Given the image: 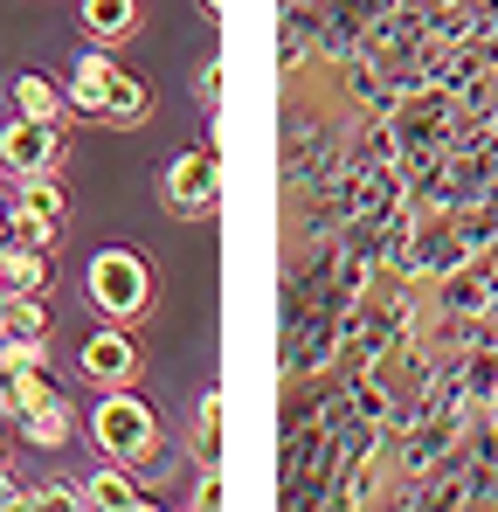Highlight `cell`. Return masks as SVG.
I'll use <instances>...</instances> for the list:
<instances>
[{"instance_id":"1","label":"cell","mask_w":498,"mask_h":512,"mask_svg":"<svg viewBox=\"0 0 498 512\" xmlns=\"http://www.w3.org/2000/svg\"><path fill=\"white\" fill-rule=\"evenodd\" d=\"M90 443H97V457L139 471V464H153V450H160V416H153L132 388H104L97 409H90Z\"/></svg>"},{"instance_id":"2","label":"cell","mask_w":498,"mask_h":512,"mask_svg":"<svg viewBox=\"0 0 498 512\" xmlns=\"http://www.w3.org/2000/svg\"><path fill=\"white\" fill-rule=\"evenodd\" d=\"M83 291H90V305H97L104 319L132 326V319L153 305V270H146V263H139L132 250H97V256H90V277H83Z\"/></svg>"},{"instance_id":"3","label":"cell","mask_w":498,"mask_h":512,"mask_svg":"<svg viewBox=\"0 0 498 512\" xmlns=\"http://www.w3.org/2000/svg\"><path fill=\"white\" fill-rule=\"evenodd\" d=\"M63 160H70L63 125H42V118H14V125H0V173L35 180V173H63Z\"/></svg>"},{"instance_id":"4","label":"cell","mask_w":498,"mask_h":512,"mask_svg":"<svg viewBox=\"0 0 498 512\" xmlns=\"http://www.w3.org/2000/svg\"><path fill=\"white\" fill-rule=\"evenodd\" d=\"M77 367H83V381H97V388H132V381H139V340L111 319V326H97V333L83 340Z\"/></svg>"},{"instance_id":"5","label":"cell","mask_w":498,"mask_h":512,"mask_svg":"<svg viewBox=\"0 0 498 512\" xmlns=\"http://www.w3.org/2000/svg\"><path fill=\"white\" fill-rule=\"evenodd\" d=\"M215 194H222V160L201 146V153H180L166 167V201L180 215H215Z\"/></svg>"},{"instance_id":"6","label":"cell","mask_w":498,"mask_h":512,"mask_svg":"<svg viewBox=\"0 0 498 512\" xmlns=\"http://www.w3.org/2000/svg\"><path fill=\"white\" fill-rule=\"evenodd\" d=\"M83 506H90V512H146V506H153V492L132 478V464H111V457H104V464L83 478Z\"/></svg>"},{"instance_id":"7","label":"cell","mask_w":498,"mask_h":512,"mask_svg":"<svg viewBox=\"0 0 498 512\" xmlns=\"http://www.w3.org/2000/svg\"><path fill=\"white\" fill-rule=\"evenodd\" d=\"M49 284H56L49 250H21V243L0 250V291H7V298H49Z\"/></svg>"},{"instance_id":"8","label":"cell","mask_w":498,"mask_h":512,"mask_svg":"<svg viewBox=\"0 0 498 512\" xmlns=\"http://www.w3.org/2000/svg\"><path fill=\"white\" fill-rule=\"evenodd\" d=\"M111 77H118V63H111L104 49H83L77 70H70V111L97 118V111H104V90H111Z\"/></svg>"},{"instance_id":"9","label":"cell","mask_w":498,"mask_h":512,"mask_svg":"<svg viewBox=\"0 0 498 512\" xmlns=\"http://www.w3.org/2000/svg\"><path fill=\"white\" fill-rule=\"evenodd\" d=\"M7 104H14V118H42V125H63V111H70V97L49 84V77H35V70H21L7 84Z\"/></svg>"},{"instance_id":"10","label":"cell","mask_w":498,"mask_h":512,"mask_svg":"<svg viewBox=\"0 0 498 512\" xmlns=\"http://www.w3.org/2000/svg\"><path fill=\"white\" fill-rule=\"evenodd\" d=\"M14 215H35V222H70V194H63V180L56 173H35V180H21V194H14Z\"/></svg>"},{"instance_id":"11","label":"cell","mask_w":498,"mask_h":512,"mask_svg":"<svg viewBox=\"0 0 498 512\" xmlns=\"http://www.w3.org/2000/svg\"><path fill=\"white\" fill-rule=\"evenodd\" d=\"M97 118H104V125H146V118H153V97H146L139 77H125V70H118L111 90H104V111H97Z\"/></svg>"},{"instance_id":"12","label":"cell","mask_w":498,"mask_h":512,"mask_svg":"<svg viewBox=\"0 0 498 512\" xmlns=\"http://www.w3.org/2000/svg\"><path fill=\"white\" fill-rule=\"evenodd\" d=\"M83 28L90 42H125L139 28V0H83Z\"/></svg>"},{"instance_id":"13","label":"cell","mask_w":498,"mask_h":512,"mask_svg":"<svg viewBox=\"0 0 498 512\" xmlns=\"http://www.w3.org/2000/svg\"><path fill=\"white\" fill-rule=\"evenodd\" d=\"M21 429H28V443H35V450H63V443H70V429H77V416H70V402L56 395V402H42L35 416H21Z\"/></svg>"},{"instance_id":"14","label":"cell","mask_w":498,"mask_h":512,"mask_svg":"<svg viewBox=\"0 0 498 512\" xmlns=\"http://www.w3.org/2000/svg\"><path fill=\"white\" fill-rule=\"evenodd\" d=\"M194 464L201 471L222 464V395H201V409H194Z\"/></svg>"},{"instance_id":"15","label":"cell","mask_w":498,"mask_h":512,"mask_svg":"<svg viewBox=\"0 0 498 512\" xmlns=\"http://www.w3.org/2000/svg\"><path fill=\"white\" fill-rule=\"evenodd\" d=\"M0 333H14V340H49V312H42V298H7Z\"/></svg>"},{"instance_id":"16","label":"cell","mask_w":498,"mask_h":512,"mask_svg":"<svg viewBox=\"0 0 498 512\" xmlns=\"http://www.w3.org/2000/svg\"><path fill=\"white\" fill-rule=\"evenodd\" d=\"M21 506L28 512H70V506H83V485H70V478H42V485L21 492Z\"/></svg>"},{"instance_id":"17","label":"cell","mask_w":498,"mask_h":512,"mask_svg":"<svg viewBox=\"0 0 498 512\" xmlns=\"http://www.w3.org/2000/svg\"><path fill=\"white\" fill-rule=\"evenodd\" d=\"M28 367H49V340H14V333H0V374H28Z\"/></svg>"},{"instance_id":"18","label":"cell","mask_w":498,"mask_h":512,"mask_svg":"<svg viewBox=\"0 0 498 512\" xmlns=\"http://www.w3.org/2000/svg\"><path fill=\"white\" fill-rule=\"evenodd\" d=\"M194 97H201V111L215 118V104H222V63H215V56L201 63V77H194Z\"/></svg>"},{"instance_id":"19","label":"cell","mask_w":498,"mask_h":512,"mask_svg":"<svg viewBox=\"0 0 498 512\" xmlns=\"http://www.w3.org/2000/svg\"><path fill=\"white\" fill-rule=\"evenodd\" d=\"M194 506H222V478H215V471H201V485H194Z\"/></svg>"},{"instance_id":"20","label":"cell","mask_w":498,"mask_h":512,"mask_svg":"<svg viewBox=\"0 0 498 512\" xmlns=\"http://www.w3.org/2000/svg\"><path fill=\"white\" fill-rule=\"evenodd\" d=\"M21 492H28V485H21V478H14V471L0 464V512H7V506H21Z\"/></svg>"},{"instance_id":"21","label":"cell","mask_w":498,"mask_h":512,"mask_svg":"<svg viewBox=\"0 0 498 512\" xmlns=\"http://www.w3.org/2000/svg\"><path fill=\"white\" fill-rule=\"evenodd\" d=\"M201 14H222V0H201Z\"/></svg>"},{"instance_id":"22","label":"cell","mask_w":498,"mask_h":512,"mask_svg":"<svg viewBox=\"0 0 498 512\" xmlns=\"http://www.w3.org/2000/svg\"><path fill=\"white\" fill-rule=\"evenodd\" d=\"M0 250H7V208H0Z\"/></svg>"},{"instance_id":"23","label":"cell","mask_w":498,"mask_h":512,"mask_svg":"<svg viewBox=\"0 0 498 512\" xmlns=\"http://www.w3.org/2000/svg\"><path fill=\"white\" fill-rule=\"evenodd\" d=\"M0 443H7V436H0Z\"/></svg>"}]
</instances>
